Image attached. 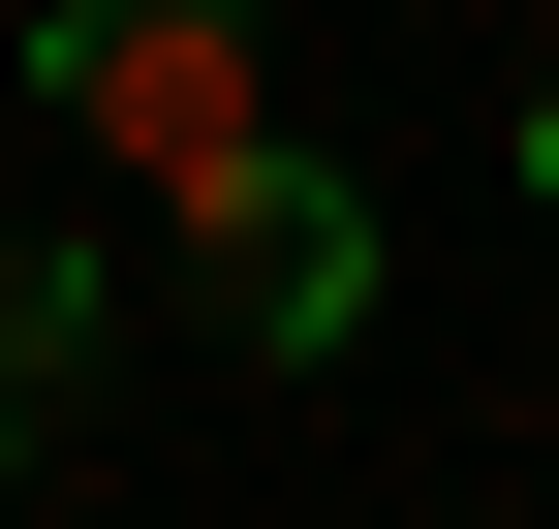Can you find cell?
<instances>
[{
    "label": "cell",
    "mask_w": 559,
    "mask_h": 529,
    "mask_svg": "<svg viewBox=\"0 0 559 529\" xmlns=\"http://www.w3.org/2000/svg\"><path fill=\"white\" fill-rule=\"evenodd\" d=\"M156 249H187V311H218V343H342V311H373V187H342V156H218Z\"/></svg>",
    "instance_id": "7a4b0ae2"
},
{
    "label": "cell",
    "mask_w": 559,
    "mask_h": 529,
    "mask_svg": "<svg viewBox=\"0 0 559 529\" xmlns=\"http://www.w3.org/2000/svg\"><path fill=\"white\" fill-rule=\"evenodd\" d=\"M32 94H62V156H124V219H187L218 156H280L249 0H32Z\"/></svg>",
    "instance_id": "6da1fadb"
},
{
    "label": "cell",
    "mask_w": 559,
    "mask_h": 529,
    "mask_svg": "<svg viewBox=\"0 0 559 529\" xmlns=\"http://www.w3.org/2000/svg\"><path fill=\"white\" fill-rule=\"evenodd\" d=\"M94 311H124V281H94V249H0V436H32V405H62V343H94Z\"/></svg>",
    "instance_id": "3957f363"
},
{
    "label": "cell",
    "mask_w": 559,
    "mask_h": 529,
    "mask_svg": "<svg viewBox=\"0 0 559 529\" xmlns=\"http://www.w3.org/2000/svg\"><path fill=\"white\" fill-rule=\"evenodd\" d=\"M528 187H559V94H528Z\"/></svg>",
    "instance_id": "277c9868"
}]
</instances>
